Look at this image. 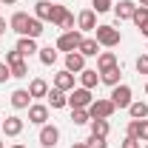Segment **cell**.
<instances>
[{
    "mask_svg": "<svg viewBox=\"0 0 148 148\" xmlns=\"http://www.w3.org/2000/svg\"><path fill=\"white\" fill-rule=\"evenodd\" d=\"M120 77H123V71H120V66H114V69H108V71H100V83H106V86H120Z\"/></svg>",
    "mask_w": 148,
    "mask_h": 148,
    "instance_id": "obj_22",
    "label": "cell"
},
{
    "mask_svg": "<svg viewBox=\"0 0 148 148\" xmlns=\"http://www.w3.org/2000/svg\"><path fill=\"white\" fill-rule=\"evenodd\" d=\"M6 32H9V29H6V20L0 17V34H6Z\"/></svg>",
    "mask_w": 148,
    "mask_h": 148,
    "instance_id": "obj_40",
    "label": "cell"
},
{
    "mask_svg": "<svg viewBox=\"0 0 148 148\" xmlns=\"http://www.w3.org/2000/svg\"><path fill=\"white\" fill-rule=\"evenodd\" d=\"M145 94H148V80H145Z\"/></svg>",
    "mask_w": 148,
    "mask_h": 148,
    "instance_id": "obj_45",
    "label": "cell"
},
{
    "mask_svg": "<svg viewBox=\"0 0 148 148\" xmlns=\"http://www.w3.org/2000/svg\"><path fill=\"white\" fill-rule=\"evenodd\" d=\"M60 29H63V32H71V29H74V14H71V12H66V17H63V23H60Z\"/></svg>",
    "mask_w": 148,
    "mask_h": 148,
    "instance_id": "obj_36",
    "label": "cell"
},
{
    "mask_svg": "<svg viewBox=\"0 0 148 148\" xmlns=\"http://www.w3.org/2000/svg\"><path fill=\"white\" fill-rule=\"evenodd\" d=\"M9 77H12V69H9L6 63H0V83H6Z\"/></svg>",
    "mask_w": 148,
    "mask_h": 148,
    "instance_id": "obj_38",
    "label": "cell"
},
{
    "mask_svg": "<svg viewBox=\"0 0 148 148\" xmlns=\"http://www.w3.org/2000/svg\"><path fill=\"white\" fill-rule=\"evenodd\" d=\"M71 148H88V145H86V143H74Z\"/></svg>",
    "mask_w": 148,
    "mask_h": 148,
    "instance_id": "obj_41",
    "label": "cell"
},
{
    "mask_svg": "<svg viewBox=\"0 0 148 148\" xmlns=\"http://www.w3.org/2000/svg\"><path fill=\"white\" fill-rule=\"evenodd\" d=\"M14 49H17L23 57H32V54H37V51H40V49H37V40H34V37H20Z\"/></svg>",
    "mask_w": 148,
    "mask_h": 148,
    "instance_id": "obj_17",
    "label": "cell"
},
{
    "mask_svg": "<svg viewBox=\"0 0 148 148\" xmlns=\"http://www.w3.org/2000/svg\"><path fill=\"white\" fill-rule=\"evenodd\" d=\"M57 143H60V128L57 125H40V145L43 148H57Z\"/></svg>",
    "mask_w": 148,
    "mask_h": 148,
    "instance_id": "obj_6",
    "label": "cell"
},
{
    "mask_svg": "<svg viewBox=\"0 0 148 148\" xmlns=\"http://www.w3.org/2000/svg\"><path fill=\"white\" fill-rule=\"evenodd\" d=\"M0 125H3V117H0Z\"/></svg>",
    "mask_w": 148,
    "mask_h": 148,
    "instance_id": "obj_46",
    "label": "cell"
},
{
    "mask_svg": "<svg viewBox=\"0 0 148 148\" xmlns=\"http://www.w3.org/2000/svg\"><path fill=\"white\" fill-rule=\"evenodd\" d=\"M9 148H26V145H20V143H14V145H9Z\"/></svg>",
    "mask_w": 148,
    "mask_h": 148,
    "instance_id": "obj_43",
    "label": "cell"
},
{
    "mask_svg": "<svg viewBox=\"0 0 148 148\" xmlns=\"http://www.w3.org/2000/svg\"><path fill=\"white\" fill-rule=\"evenodd\" d=\"M71 123H74V125H86V123H91L88 108H71Z\"/></svg>",
    "mask_w": 148,
    "mask_h": 148,
    "instance_id": "obj_27",
    "label": "cell"
},
{
    "mask_svg": "<svg viewBox=\"0 0 148 148\" xmlns=\"http://www.w3.org/2000/svg\"><path fill=\"white\" fill-rule=\"evenodd\" d=\"M117 66V54L114 51H100L97 54V71H108Z\"/></svg>",
    "mask_w": 148,
    "mask_h": 148,
    "instance_id": "obj_20",
    "label": "cell"
},
{
    "mask_svg": "<svg viewBox=\"0 0 148 148\" xmlns=\"http://www.w3.org/2000/svg\"><path fill=\"white\" fill-rule=\"evenodd\" d=\"M29 14H26V12H14V14H12V20H9V29H12V32H17L20 37H26V29H29Z\"/></svg>",
    "mask_w": 148,
    "mask_h": 148,
    "instance_id": "obj_9",
    "label": "cell"
},
{
    "mask_svg": "<svg viewBox=\"0 0 148 148\" xmlns=\"http://www.w3.org/2000/svg\"><path fill=\"white\" fill-rule=\"evenodd\" d=\"M120 148H143V145H140V140H134V137H125Z\"/></svg>",
    "mask_w": 148,
    "mask_h": 148,
    "instance_id": "obj_37",
    "label": "cell"
},
{
    "mask_svg": "<svg viewBox=\"0 0 148 148\" xmlns=\"http://www.w3.org/2000/svg\"><path fill=\"white\" fill-rule=\"evenodd\" d=\"M134 66H137V71H140V74H145V77H148V51L137 57V63H134Z\"/></svg>",
    "mask_w": 148,
    "mask_h": 148,
    "instance_id": "obj_35",
    "label": "cell"
},
{
    "mask_svg": "<svg viewBox=\"0 0 148 148\" xmlns=\"http://www.w3.org/2000/svg\"><path fill=\"white\" fill-rule=\"evenodd\" d=\"M114 111H117V108H114V103H111V100L97 97L91 106H88V117H91V120H108Z\"/></svg>",
    "mask_w": 148,
    "mask_h": 148,
    "instance_id": "obj_3",
    "label": "cell"
},
{
    "mask_svg": "<svg viewBox=\"0 0 148 148\" xmlns=\"http://www.w3.org/2000/svg\"><path fill=\"white\" fill-rule=\"evenodd\" d=\"M94 40L103 46V49H114V46H120V40H123V34H120V29H114V26H97L94 29Z\"/></svg>",
    "mask_w": 148,
    "mask_h": 148,
    "instance_id": "obj_1",
    "label": "cell"
},
{
    "mask_svg": "<svg viewBox=\"0 0 148 148\" xmlns=\"http://www.w3.org/2000/svg\"><path fill=\"white\" fill-rule=\"evenodd\" d=\"M86 145H88V148H108V143H106V137H97V134H91V137L86 140Z\"/></svg>",
    "mask_w": 148,
    "mask_h": 148,
    "instance_id": "obj_34",
    "label": "cell"
},
{
    "mask_svg": "<svg viewBox=\"0 0 148 148\" xmlns=\"http://www.w3.org/2000/svg\"><path fill=\"white\" fill-rule=\"evenodd\" d=\"M128 137L145 143V140H148V120H131V123H128Z\"/></svg>",
    "mask_w": 148,
    "mask_h": 148,
    "instance_id": "obj_10",
    "label": "cell"
},
{
    "mask_svg": "<svg viewBox=\"0 0 148 148\" xmlns=\"http://www.w3.org/2000/svg\"><path fill=\"white\" fill-rule=\"evenodd\" d=\"M40 34H43V20L32 17V20H29V29H26V37H34V40H37Z\"/></svg>",
    "mask_w": 148,
    "mask_h": 148,
    "instance_id": "obj_29",
    "label": "cell"
},
{
    "mask_svg": "<svg viewBox=\"0 0 148 148\" xmlns=\"http://www.w3.org/2000/svg\"><path fill=\"white\" fill-rule=\"evenodd\" d=\"M37 57H40V63H43V66H54L57 63V46L54 49H51V46H46V49H40V51H37Z\"/></svg>",
    "mask_w": 148,
    "mask_h": 148,
    "instance_id": "obj_24",
    "label": "cell"
},
{
    "mask_svg": "<svg viewBox=\"0 0 148 148\" xmlns=\"http://www.w3.org/2000/svg\"><path fill=\"white\" fill-rule=\"evenodd\" d=\"M83 69H86V57L80 54V51H69V54H66V71L80 74Z\"/></svg>",
    "mask_w": 148,
    "mask_h": 148,
    "instance_id": "obj_13",
    "label": "cell"
},
{
    "mask_svg": "<svg viewBox=\"0 0 148 148\" xmlns=\"http://www.w3.org/2000/svg\"><path fill=\"white\" fill-rule=\"evenodd\" d=\"M111 103H114V108H128L131 103V86H125V83H120V86H114L111 88V97H108Z\"/></svg>",
    "mask_w": 148,
    "mask_h": 148,
    "instance_id": "obj_4",
    "label": "cell"
},
{
    "mask_svg": "<svg viewBox=\"0 0 148 148\" xmlns=\"http://www.w3.org/2000/svg\"><path fill=\"white\" fill-rule=\"evenodd\" d=\"M66 97H69V106H71V108H88V106L94 103L91 91H88V88H83V86H80V88H71Z\"/></svg>",
    "mask_w": 148,
    "mask_h": 148,
    "instance_id": "obj_5",
    "label": "cell"
},
{
    "mask_svg": "<svg viewBox=\"0 0 148 148\" xmlns=\"http://www.w3.org/2000/svg\"><path fill=\"white\" fill-rule=\"evenodd\" d=\"M131 20H134V26L140 29V26L148 20V6H137V12H134V17H131Z\"/></svg>",
    "mask_w": 148,
    "mask_h": 148,
    "instance_id": "obj_30",
    "label": "cell"
},
{
    "mask_svg": "<svg viewBox=\"0 0 148 148\" xmlns=\"http://www.w3.org/2000/svg\"><path fill=\"white\" fill-rule=\"evenodd\" d=\"M128 114L134 117V120H145V117H148V103H143V100L131 103V106H128Z\"/></svg>",
    "mask_w": 148,
    "mask_h": 148,
    "instance_id": "obj_25",
    "label": "cell"
},
{
    "mask_svg": "<svg viewBox=\"0 0 148 148\" xmlns=\"http://www.w3.org/2000/svg\"><path fill=\"white\" fill-rule=\"evenodd\" d=\"M12 106L14 108H29L32 106V94H29V88H17V91H12Z\"/></svg>",
    "mask_w": 148,
    "mask_h": 148,
    "instance_id": "obj_18",
    "label": "cell"
},
{
    "mask_svg": "<svg viewBox=\"0 0 148 148\" xmlns=\"http://www.w3.org/2000/svg\"><path fill=\"white\" fill-rule=\"evenodd\" d=\"M140 34H143V37H148V20L143 23V26H140Z\"/></svg>",
    "mask_w": 148,
    "mask_h": 148,
    "instance_id": "obj_39",
    "label": "cell"
},
{
    "mask_svg": "<svg viewBox=\"0 0 148 148\" xmlns=\"http://www.w3.org/2000/svg\"><path fill=\"white\" fill-rule=\"evenodd\" d=\"M80 43H83V32L80 29H71V32H63V34L57 37V51H77L80 49Z\"/></svg>",
    "mask_w": 148,
    "mask_h": 148,
    "instance_id": "obj_2",
    "label": "cell"
},
{
    "mask_svg": "<svg viewBox=\"0 0 148 148\" xmlns=\"http://www.w3.org/2000/svg\"><path fill=\"white\" fill-rule=\"evenodd\" d=\"M12 77H17V80L29 77V63L23 60V63H17V66H12Z\"/></svg>",
    "mask_w": 148,
    "mask_h": 148,
    "instance_id": "obj_32",
    "label": "cell"
},
{
    "mask_svg": "<svg viewBox=\"0 0 148 148\" xmlns=\"http://www.w3.org/2000/svg\"><path fill=\"white\" fill-rule=\"evenodd\" d=\"M34 17L49 23V17H51V0H37L34 3Z\"/></svg>",
    "mask_w": 148,
    "mask_h": 148,
    "instance_id": "obj_23",
    "label": "cell"
},
{
    "mask_svg": "<svg viewBox=\"0 0 148 148\" xmlns=\"http://www.w3.org/2000/svg\"><path fill=\"white\" fill-rule=\"evenodd\" d=\"M46 120H49V106H43V103H32V106H29V123H34V125H46Z\"/></svg>",
    "mask_w": 148,
    "mask_h": 148,
    "instance_id": "obj_8",
    "label": "cell"
},
{
    "mask_svg": "<svg viewBox=\"0 0 148 148\" xmlns=\"http://www.w3.org/2000/svg\"><path fill=\"white\" fill-rule=\"evenodd\" d=\"M91 9L97 14H103V12H111V9H114V3H111V0H91Z\"/></svg>",
    "mask_w": 148,
    "mask_h": 148,
    "instance_id": "obj_31",
    "label": "cell"
},
{
    "mask_svg": "<svg viewBox=\"0 0 148 148\" xmlns=\"http://www.w3.org/2000/svg\"><path fill=\"white\" fill-rule=\"evenodd\" d=\"M77 77H80V86H83V88H88V91L100 86V71H97V69H83Z\"/></svg>",
    "mask_w": 148,
    "mask_h": 148,
    "instance_id": "obj_11",
    "label": "cell"
},
{
    "mask_svg": "<svg viewBox=\"0 0 148 148\" xmlns=\"http://www.w3.org/2000/svg\"><path fill=\"white\" fill-rule=\"evenodd\" d=\"M0 148H6V145H3V143H0Z\"/></svg>",
    "mask_w": 148,
    "mask_h": 148,
    "instance_id": "obj_47",
    "label": "cell"
},
{
    "mask_svg": "<svg viewBox=\"0 0 148 148\" xmlns=\"http://www.w3.org/2000/svg\"><path fill=\"white\" fill-rule=\"evenodd\" d=\"M0 3H6V6H14V3H17V0H0Z\"/></svg>",
    "mask_w": 148,
    "mask_h": 148,
    "instance_id": "obj_42",
    "label": "cell"
},
{
    "mask_svg": "<svg viewBox=\"0 0 148 148\" xmlns=\"http://www.w3.org/2000/svg\"><path fill=\"white\" fill-rule=\"evenodd\" d=\"M0 128H3L6 137H17L20 131H23V120H20L17 114H12V117H6V120H3V125H0Z\"/></svg>",
    "mask_w": 148,
    "mask_h": 148,
    "instance_id": "obj_15",
    "label": "cell"
},
{
    "mask_svg": "<svg viewBox=\"0 0 148 148\" xmlns=\"http://www.w3.org/2000/svg\"><path fill=\"white\" fill-rule=\"evenodd\" d=\"M145 51H148V49H145Z\"/></svg>",
    "mask_w": 148,
    "mask_h": 148,
    "instance_id": "obj_50",
    "label": "cell"
},
{
    "mask_svg": "<svg viewBox=\"0 0 148 148\" xmlns=\"http://www.w3.org/2000/svg\"><path fill=\"white\" fill-rule=\"evenodd\" d=\"M134 12H137V3H134V0H120V3L114 6L117 20H131V17H134Z\"/></svg>",
    "mask_w": 148,
    "mask_h": 148,
    "instance_id": "obj_14",
    "label": "cell"
},
{
    "mask_svg": "<svg viewBox=\"0 0 148 148\" xmlns=\"http://www.w3.org/2000/svg\"><path fill=\"white\" fill-rule=\"evenodd\" d=\"M137 6H148V0H140V3H137Z\"/></svg>",
    "mask_w": 148,
    "mask_h": 148,
    "instance_id": "obj_44",
    "label": "cell"
},
{
    "mask_svg": "<svg viewBox=\"0 0 148 148\" xmlns=\"http://www.w3.org/2000/svg\"><path fill=\"white\" fill-rule=\"evenodd\" d=\"M77 29L80 32H94L97 29V12L94 9H83L77 14Z\"/></svg>",
    "mask_w": 148,
    "mask_h": 148,
    "instance_id": "obj_7",
    "label": "cell"
},
{
    "mask_svg": "<svg viewBox=\"0 0 148 148\" xmlns=\"http://www.w3.org/2000/svg\"><path fill=\"white\" fill-rule=\"evenodd\" d=\"M100 49H103V46H100L94 37H83V43H80L77 51H80L83 57H97V54H100Z\"/></svg>",
    "mask_w": 148,
    "mask_h": 148,
    "instance_id": "obj_16",
    "label": "cell"
},
{
    "mask_svg": "<svg viewBox=\"0 0 148 148\" xmlns=\"http://www.w3.org/2000/svg\"><path fill=\"white\" fill-rule=\"evenodd\" d=\"M74 77H77V74H71V71H66V69H63V71H57L54 74V88H60V91H71L74 88Z\"/></svg>",
    "mask_w": 148,
    "mask_h": 148,
    "instance_id": "obj_12",
    "label": "cell"
},
{
    "mask_svg": "<svg viewBox=\"0 0 148 148\" xmlns=\"http://www.w3.org/2000/svg\"><path fill=\"white\" fill-rule=\"evenodd\" d=\"M29 94H32V100H40V97H46V94H49V83H46L43 77H34V80L29 83Z\"/></svg>",
    "mask_w": 148,
    "mask_h": 148,
    "instance_id": "obj_19",
    "label": "cell"
},
{
    "mask_svg": "<svg viewBox=\"0 0 148 148\" xmlns=\"http://www.w3.org/2000/svg\"><path fill=\"white\" fill-rule=\"evenodd\" d=\"M49 106L51 108H66L69 106V97H66V91H60V88H49Z\"/></svg>",
    "mask_w": 148,
    "mask_h": 148,
    "instance_id": "obj_21",
    "label": "cell"
},
{
    "mask_svg": "<svg viewBox=\"0 0 148 148\" xmlns=\"http://www.w3.org/2000/svg\"><path fill=\"white\" fill-rule=\"evenodd\" d=\"M145 143H148V140H145Z\"/></svg>",
    "mask_w": 148,
    "mask_h": 148,
    "instance_id": "obj_49",
    "label": "cell"
},
{
    "mask_svg": "<svg viewBox=\"0 0 148 148\" xmlns=\"http://www.w3.org/2000/svg\"><path fill=\"white\" fill-rule=\"evenodd\" d=\"M66 12H69L66 6H57V3H51V17H49V23H51V26H60V23H63V17H66Z\"/></svg>",
    "mask_w": 148,
    "mask_h": 148,
    "instance_id": "obj_28",
    "label": "cell"
},
{
    "mask_svg": "<svg viewBox=\"0 0 148 148\" xmlns=\"http://www.w3.org/2000/svg\"><path fill=\"white\" fill-rule=\"evenodd\" d=\"M143 148H148V143H145V145H143Z\"/></svg>",
    "mask_w": 148,
    "mask_h": 148,
    "instance_id": "obj_48",
    "label": "cell"
},
{
    "mask_svg": "<svg viewBox=\"0 0 148 148\" xmlns=\"http://www.w3.org/2000/svg\"><path fill=\"white\" fill-rule=\"evenodd\" d=\"M88 125H91V134H97V137H108V131H111L108 120H91Z\"/></svg>",
    "mask_w": 148,
    "mask_h": 148,
    "instance_id": "obj_26",
    "label": "cell"
},
{
    "mask_svg": "<svg viewBox=\"0 0 148 148\" xmlns=\"http://www.w3.org/2000/svg\"><path fill=\"white\" fill-rule=\"evenodd\" d=\"M23 60H26V57L20 54L17 49H14V51H6V66H9V69H12V66H17V63H23Z\"/></svg>",
    "mask_w": 148,
    "mask_h": 148,
    "instance_id": "obj_33",
    "label": "cell"
}]
</instances>
